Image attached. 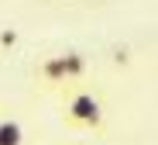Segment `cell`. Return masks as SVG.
<instances>
[{
  "label": "cell",
  "mask_w": 158,
  "mask_h": 145,
  "mask_svg": "<svg viewBox=\"0 0 158 145\" xmlns=\"http://www.w3.org/2000/svg\"><path fill=\"white\" fill-rule=\"evenodd\" d=\"M0 145H24V128L10 118L0 121Z\"/></svg>",
  "instance_id": "obj_3"
},
{
  "label": "cell",
  "mask_w": 158,
  "mask_h": 145,
  "mask_svg": "<svg viewBox=\"0 0 158 145\" xmlns=\"http://www.w3.org/2000/svg\"><path fill=\"white\" fill-rule=\"evenodd\" d=\"M35 76H38V83H41V86H48V90H62V86H72L65 52H62V55H48V59L35 69Z\"/></svg>",
  "instance_id": "obj_2"
},
{
  "label": "cell",
  "mask_w": 158,
  "mask_h": 145,
  "mask_svg": "<svg viewBox=\"0 0 158 145\" xmlns=\"http://www.w3.org/2000/svg\"><path fill=\"white\" fill-rule=\"evenodd\" d=\"M62 121H65V128H76V131H100L103 128V104L93 93H72L62 111Z\"/></svg>",
  "instance_id": "obj_1"
}]
</instances>
